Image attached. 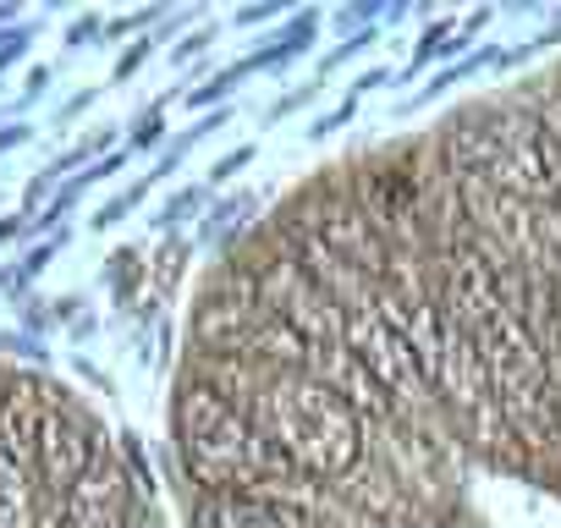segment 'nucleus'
Listing matches in <instances>:
<instances>
[{
	"label": "nucleus",
	"mask_w": 561,
	"mask_h": 528,
	"mask_svg": "<svg viewBox=\"0 0 561 528\" xmlns=\"http://www.w3.org/2000/svg\"><path fill=\"white\" fill-rule=\"evenodd\" d=\"M176 451L187 479L220 495H298V484L309 479L275 440L259 435V424L231 397H220L198 375L176 391Z\"/></svg>",
	"instance_id": "nucleus-1"
},
{
	"label": "nucleus",
	"mask_w": 561,
	"mask_h": 528,
	"mask_svg": "<svg viewBox=\"0 0 561 528\" xmlns=\"http://www.w3.org/2000/svg\"><path fill=\"white\" fill-rule=\"evenodd\" d=\"M430 298L457 331L479 336L490 320L506 314V271L484 248H446L440 264H435Z\"/></svg>",
	"instance_id": "nucleus-4"
},
{
	"label": "nucleus",
	"mask_w": 561,
	"mask_h": 528,
	"mask_svg": "<svg viewBox=\"0 0 561 528\" xmlns=\"http://www.w3.org/2000/svg\"><path fill=\"white\" fill-rule=\"evenodd\" d=\"M298 237H309V242L325 248L331 259L353 264V271L369 276V282H386V271H391V242L375 231V220L364 215V204H358L353 193H325V198H314V220H304Z\"/></svg>",
	"instance_id": "nucleus-6"
},
{
	"label": "nucleus",
	"mask_w": 561,
	"mask_h": 528,
	"mask_svg": "<svg viewBox=\"0 0 561 528\" xmlns=\"http://www.w3.org/2000/svg\"><path fill=\"white\" fill-rule=\"evenodd\" d=\"M50 397L34 386V380H12L0 386V451H12L23 468L34 462V446L45 435V418H50Z\"/></svg>",
	"instance_id": "nucleus-9"
},
{
	"label": "nucleus",
	"mask_w": 561,
	"mask_h": 528,
	"mask_svg": "<svg viewBox=\"0 0 561 528\" xmlns=\"http://www.w3.org/2000/svg\"><path fill=\"white\" fill-rule=\"evenodd\" d=\"M0 528H50L45 495L12 451H0Z\"/></svg>",
	"instance_id": "nucleus-10"
},
{
	"label": "nucleus",
	"mask_w": 561,
	"mask_h": 528,
	"mask_svg": "<svg viewBox=\"0 0 561 528\" xmlns=\"http://www.w3.org/2000/svg\"><path fill=\"white\" fill-rule=\"evenodd\" d=\"M133 512H138V501H133L127 468L116 462V451H100L94 468L61 495L56 528H127Z\"/></svg>",
	"instance_id": "nucleus-8"
},
{
	"label": "nucleus",
	"mask_w": 561,
	"mask_h": 528,
	"mask_svg": "<svg viewBox=\"0 0 561 528\" xmlns=\"http://www.w3.org/2000/svg\"><path fill=\"white\" fill-rule=\"evenodd\" d=\"M100 451H105V446H100L94 418L61 397V402L50 408V418H45V435H39V446H34L28 473H34L39 495H45L50 506H61V495H67L89 468H94V457H100Z\"/></svg>",
	"instance_id": "nucleus-7"
},
{
	"label": "nucleus",
	"mask_w": 561,
	"mask_h": 528,
	"mask_svg": "<svg viewBox=\"0 0 561 528\" xmlns=\"http://www.w3.org/2000/svg\"><path fill=\"white\" fill-rule=\"evenodd\" d=\"M242 413L309 479H347L364 462V418L314 369L259 375V386L242 397Z\"/></svg>",
	"instance_id": "nucleus-2"
},
{
	"label": "nucleus",
	"mask_w": 561,
	"mask_h": 528,
	"mask_svg": "<svg viewBox=\"0 0 561 528\" xmlns=\"http://www.w3.org/2000/svg\"><path fill=\"white\" fill-rule=\"evenodd\" d=\"M253 298H259V314L293 325L309 347H342V331H347V314L342 303L304 271V259H264L253 264Z\"/></svg>",
	"instance_id": "nucleus-3"
},
{
	"label": "nucleus",
	"mask_w": 561,
	"mask_h": 528,
	"mask_svg": "<svg viewBox=\"0 0 561 528\" xmlns=\"http://www.w3.org/2000/svg\"><path fill=\"white\" fill-rule=\"evenodd\" d=\"M342 347L364 364V375L386 391V402H391V408H419V402H424L430 380H424V369H419L413 347L402 342V331H397L380 309H369V314H347Z\"/></svg>",
	"instance_id": "nucleus-5"
},
{
	"label": "nucleus",
	"mask_w": 561,
	"mask_h": 528,
	"mask_svg": "<svg viewBox=\"0 0 561 528\" xmlns=\"http://www.w3.org/2000/svg\"><path fill=\"white\" fill-rule=\"evenodd\" d=\"M539 133L550 144V176H556V209H561V100L539 116Z\"/></svg>",
	"instance_id": "nucleus-11"
},
{
	"label": "nucleus",
	"mask_w": 561,
	"mask_h": 528,
	"mask_svg": "<svg viewBox=\"0 0 561 528\" xmlns=\"http://www.w3.org/2000/svg\"><path fill=\"white\" fill-rule=\"evenodd\" d=\"M556 440H561V391H556Z\"/></svg>",
	"instance_id": "nucleus-12"
}]
</instances>
